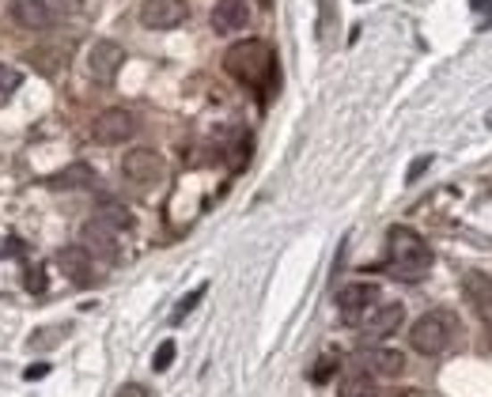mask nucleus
<instances>
[{
    "instance_id": "nucleus-3",
    "label": "nucleus",
    "mask_w": 492,
    "mask_h": 397,
    "mask_svg": "<svg viewBox=\"0 0 492 397\" xmlns=\"http://www.w3.org/2000/svg\"><path fill=\"white\" fill-rule=\"evenodd\" d=\"M454 337H458V318L451 310H428L409 329V344H413V352H421V356L447 352Z\"/></svg>"
},
{
    "instance_id": "nucleus-17",
    "label": "nucleus",
    "mask_w": 492,
    "mask_h": 397,
    "mask_svg": "<svg viewBox=\"0 0 492 397\" xmlns=\"http://www.w3.org/2000/svg\"><path fill=\"white\" fill-rule=\"evenodd\" d=\"M375 393V378L368 371H360L353 368L345 378H341V386H338V397H371Z\"/></svg>"
},
{
    "instance_id": "nucleus-27",
    "label": "nucleus",
    "mask_w": 492,
    "mask_h": 397,
    "mask_svg": "<svg viewBox=\"0 0 492 397\" xmlns=\"http://www.w3.org/2000/svg\"><path fill=\"white\" fill-rule=\"evenodd\" d=\"M478 8L488 15V12H492V0H473V12H478Z\"/></svg>"
},
{
    "instance_id": "nucleus-7",
    "label": "nucleus",
    "mask_w": 492,
    "mask_h": 397,
    "mask_svg": "<svg viewBox=\"0 0 492 397\" xmlns=\"http://www.w3.org/2000/svg\"><path fill=\"white\" fill-rule=\"evenodd\" d=\"M189 20L186 0H140V23L148 30H174Z\"/></svg>"
},
{
    "instance_id": "nucleus-15",
    "label": "nucleus",
    "mask_w": 492,
    "mask_h": 397,
    "mask_svg": "<svg viewBox=\"0 0 492 397\" xmlns=\"http://www.w3.org/2000/svg\"><path fill=\"white\" fill-rule=\"evenodd\" d=\"M463 292H466V299H470V307L478 310L481 318H492V277L488 273H466L463 277Z\"/></svg>"
},
{
    "instance_id": "nucleus-6",
    "label": "nucleus",
    "mask_w": 492,
    "mask_h": 397,
    "mask_svg": "<svg viewBox=\"0 0 492 397\" xmlns=\"http://www.w3.org/2000/svg\"><path fill=\"white\" fill-rule=\"evenodd\" d=\"M133 133H137V118L129 114V110H121V106H110V110H103V114L91 121V136L99 140V145H110V148L133 140Z\"/></svg>"
},
{
    "instance_id": "nucleus-14",
    "label": "nucleus",
    "mask_w": 492,
    "mask_h": 397,
    "mask_svg": "<svg viewBox=\"0 0 492 397\" xmlns=\"http://www.w3.org/2000/svg\"><path fill=\"white\" fill-rule=\"evenodd\" d=\"M250 20V8H246V0H216L213 4V15H209V23L216 35H235V30H243Z\"/></svg>"
},
{
    "instance_id": "nucleus-5",
    "label": "nucleus",
    "mask_w": 492,
    "mask_h": 397,
    "mask_svg": "<svg viewBox=\"0 0 492 397\" xmlns=\"http://www.w3.org/2000/svg\"><path fill=\"white\" fill-rule=\"evenodd\" d=\"M379 299H383V292H379V284H368V280H356V284H345V288L338 292V310L348 326H360L363 314H368Z\"/></svg>"
},
{
    "instance_id": "nucleus-18",
    "label": "nucleus",
    "mask_w": 492,
    "mask_h": 397,
    "mask_svg": "<svg viewBox=\"0 0 492 397\" xmlns=\"http://www.w3.org/2000/svg\"><path fill=\"white\" fill-rule=\"evenodd\" d=\"M20 84H23V72H20V69L0 65V103H4L12 91H20Z\"/></svg>"
},
{
    "instance_id": "nucleus-4",
    "label": "nucleus",
    "mask_w": 492,
    "mask_h": 397,
    "mask_svg": "<svg viewBox=\"0 0 492 397\" xmlns=\"http://www.w3.org/2000/svg\"><path fill=\"white\" fill-rule=\"evenodd\" d=\"M121 174L140 189H152L163 182V155L152 148H133L121 155Z\"/></svg>"
},
{
    "instance_id": "nucleus-24",
    "label": "nucleus",
    "mask_w": 492,
    "mask_h": 397,
    "mask_svg": "<svg viewBox=\"0 0 492 397\" xmlns=\"http://www.w3.org/2000/svg\"><path fill=\"white\" fill-rule=\"evenodd\" d=\"M23 375H27V383H35V378H46V375H50V363H30Z\"/></svg>"
},
{
    "instance_id": "nucleus-21",
    "label": "nucleus",
    "mask_w": 492,
    "mask_h": 397,
    "mask_svg": "<svg viewBox=\"0 0 492 397\" xmlns=\"http://www.w3.org/2000/svg\"><path fill=\"white\" fill-rule=\"evenodd\" d=\"M174 352H179V348H174V341H163L160 348H155V356H152V368H155V371H167L171 363H174Z\"/></svg>"
},
{
    "instance_id": "nucleus-9",
    "label": "nucleus",
    "mask_w": 492,
    "mask_h": 397,
    "mask_svg": "<svg viewBox=\"0 0 492 397\" xmlns=\"http://www.w3.org/2000/svg\"><path fill=\"white\" fill-rule=\"evenodd\" d=\"M57 269L76 284V288H91V284L99 280V273H95V258H91V253H88L80 243L57 250Z\"/></svg>"
},
{
    "instance_id": "nucleus-23",
    "label": "nucleus",
    "mask_w": 492,
    "mask_h": 397,
    "mask_svg": "<svg viewBox=\"0 0 492 397\" xmlns=\"http://www.w3.org/2000/svg\"><path fill=\"white\" fill-rule=\"evenodd\" d=\"M27 292H46V277L38 273V269H30V273H27Z\"/></svg>"
},
{
    "instance_id": "nucleus-13",
    "label": "nucleus",
    "mask_w": 492,
    "mask_h": 397,
    "mask_svg": "<svg viewBox=\"0 0 492 397\" xmlns=\"http://www.w3.org/2000/svg\"><path fill=\"white\" fill-rule=\"evenodd\" d=\"M402 318H405V310H402V303H379L363 314V322H360V329L368 333V337H375V341H383V337H390L394 329L402 326Z\"/></svg>"
},
{
    "instance_id": "nucleus-2",
    "label": "nucleus",
    "mask_w": 492,
    "mask_h": 397,
    "mask_svg": "<svg viewBox=\"0 0 492 397\" xmlns=\"http://www.w3.org/2000/svg\"><path fill=\"white\" fill-rule=\"evenodd\" d=\"M224 69H228V76H235L239 84H246L254 91H262L265 84H273V72H277L273 50H269L265 42H258V38L235 42L231 50L224 54Z\"/></svg>"
},
{
    "instance_id": "nucleus-8",
    "label": "nucleus",
    "mask_w": 492,
    "mask_h": 397,
    "mask_svg": "<svg viewBox=\"0 0 492 397\" xmlns=\"http://www.w3.org/2000/svg\"><path fill=\"white\" fill-rule=\"evenodd\" d=\"M80 246L91 253V258L114 261V258H118V227L106 224L103 216H91L88 224L80 227Z\"/></svg>"
},
{
    "instance_id": "nucleus-12",
    "label": "nucleus",
    "mask_w": 492,
    "mask_h": 397,
    "mask_svg": "<svg viewBox=\"0 0 492 397\" xmlns=\"http://www.w3.org/2000/svg\"><path fill=\"white\" fill-rule=\"evenodd\" d=\"M8 15L20 30H35V35L50 30V23H54V12L46 0H8Z\"/></svg>"
},
{
    "instance_id": "nucleus-28",
    "label": "nucleus",
    "mask_w": 492,
    "mask_h": 397,
    "mask_svg": "<svg viewBox=\"0 0 492 397\" xmlns=\"http://www.w3.org/2000/svg\"><path fill=\"white\" fill-rule=\"evenodd\" d=\"M488 125H492V114H488Z\"/></svg>"
},
{
    "instance_id": "nucleus-1",
    "label": "nucleus",
    "mask_w": 492,
    "mask_h": 397,
    "mask_svg": "<svg viewBox=\"0 0 492 397\" xmlns=\"http://www.w3.org/2000/svg\"><path fill=\"white\" fill-rule=\"evenodd\" d=\"M387 269H390V277L417 284L432 269V246L413 227H402V224L390 227L387 231Z\"/></svg>"
},
{
    "instance_id": "nucleus-22",
    "label": "nucleus",
    "mask_w": 492,
    "mask_h": 397,
    "mask_svg": "<svg viewBox=\"0 0 492 397\" xmlns=\"http://www.w3.org/2000/svg\"><path fill=\"white\" fill-rule=\"evenodd\" d=\"M338 375V360L333 356H322L319 360V368H311V383H326V378Z\"/></svg>"
},
{
    "instance_id": "nucleus-16",
    "label": "nucleus",
    "mask_w": 492,
    "mask_h": 397,
    "mask_svg": "<svg viewBox=\"0 0 492 397\" xmlns=\"http://www.w3.org/2000/svg\"><path fill=\"white\" fill-rule=\"evenodd\" d=\"M91 182H95V170L88 163H72L69 170L50 174V178H46V186H50V189H84Z\"/></svg>"
},
{
    "instance_id": "nucleus-20",
    "label": "nucleus",
    "mask_w": 492,
    "mask_h": 397,
    "mask_svg": "<svg viewBox=\"0 0 492 397\" xmlns=\"http://www.w3.org/2000/svg\"><path fill=\"white\" fill-rule=\"evenodd\" d=\"M204 292H209V288H204V284H201V288H194V292H189L186 299H182V303H179V310H174L171 314V322H182V318L189 314V310H194L197 303H201V299H204Z\"/></svg>"
},
{
    "instance_id": "nucleus-10",
    "label": "nucleus",
    "mask_w": 492,
    "mask_h": 397,
    "mask_svg": "<svg viewBox=\"0 0 492 397\" xmlns=\"http://www.w3.org/2000/svg\"><path fill=\"white\" fill-rule=\"evenodd\" d=\"M121 65H125V50L114 38H99L88 50V72L95 79H103V84H110V79L121 72Z\"/></svg>"
},
{
    "instance_id": "nucleus-25",
    "label": "nucleus",
    "mask_w": 492,
    "mask_h": 397,
    "mask_svg": "<svg viewBox=\"0 0 492 397\" xmlns=\"http://www.w3.org/2000/svg\"><path fill=\"white\" fill-rule=\"evenodd\" d=\"M114 397H148V390H145V386H137V383H125Z\"/></svg>"
},
{
    "instance_id": "nucleus-11",
    "label": "nucleus",
    "mask_w": 492,
    "mask_h": 397,
    "mask_svg": "<svg viewBox=\"0 0 492 397\" xmlns=\"http://www.w3.org/2000/svg\"><path fill=\"white\" fill-rule=\"evenodd\" d=\"M356 368L368 371L371 378H398L405 371V356L398 348H363L356 356Z\"/></svg>"
},
{
    "instance_id": "nucleus-26",
    "label": "nucleus",
    "mask_w": 492,
    "mask_h": 397,
    "mask_svg": "<svg viewBox=\"0 0 492 397\" xmlns=\"http://www.w3.org/2000/svg\"><path fill=\"white\" fill-rule=\"evenodd\" d=\"M424 167H428V159H417V163L409 167V182H417V174H424Z\"/></svg>"
},
{
    "instance_id": "nucleus-19",
    "label": "nucleus",
    "mask_w": 492,
    "mask_h": 397,
    "mask_svg": "<svg viewBox=\"0 0 492 397\" xmlns=\"http://www.w3.org/2000/svg\"><path fill=\"white\" fill-rule=\"evenodd\" d=\"M99 216L106 219V224H114L118 231H125V227H133V216H129V212H125V209H121V204H103V209H99Z\"/></svg>"
}]
</instances>
